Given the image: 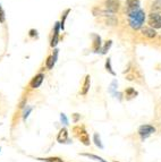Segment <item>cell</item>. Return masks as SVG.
<instances>
[{"mask_svg": "<svg viewBox=\"0 0 161 162\" xmlns=\"http://www.w3.org/2000/svg\"><path fill=\"white\" fill-rule=\"evenodd\" d=\"M43 79H44V75H43V74H38V75H35L33 77V79L31 81L30 87L31 89H38V87H40L42 82H43Z\"/></svg>", "mask_w": 161, "mask_h": 162, "instance_id": "obj_6", "label": "cell"}, {"mask_svg": "<svg viewBox=\"0 0 161 162\" xmlns=\"http://www.w3.org/2000/svg\"><path fill=\"white\" fill-rule=\"evenodd\" d=\"M59 30H60V22H57L56 25H55V30H53V36L51 39V43L50 45L51 47H56L59 42Z\"/></svg>", "mask_w": 161, "mask_h": 162, "instance_id": "obj_7", "label": "cell"}, {"mask_svg": "<svg viewBox=\"0 0 161 162\" xmlns=\"http://www.w3.org/2000/svg\"><path fill=\"white\" fill-rule=\"evenodd\" d=\"M32 110H33V108H31V107H29V108H27V110H25V112H24V120H26V118L29 117V115H30V112L31 111H32Z\"/></svg>", "mask_w": 161, "mask_h": 162, "instance_id": "obj_25", "label": "cell"}, {"mask_svg": "<svg viewBox=\"0 0 161 162\" xmlns=\"http://www.w3.org/2000/svg\"><path fill=\"white\" fill-rule=\"evenodd\" d=\"M79 119V113H74V118H73V120H74V122H77Z\"/></svg>", "mask_w": 161, "mask_h": 162, "instance_id": "obj_26", "label": "cell"}, {"mask_svg": "<svg viewBox=\"0 0 161 162\" xmlns=\"http://www.w3.org/2000/svg\"><path fill=\"white\" fill-rule=\"evenodd\" d=\"M126 8H127V13L134 11L141 8V2L140 0H126Z\"/></svg>", "mask_w": 161, "mask_h": 162, "instance_id": "obj_8", "label": "cell"}, {"mask_svg": "<svg viewBox=\"0 0 161 162\" xmlns=\"http://www.w3.org/2000/svg\"><path fill=\"white\" fill-rule=\"evenodd\" d=\"M105 69H107V70H108V72L110 73V74H111L113 76L116 75V73L113 70V66H111V59H110V58H108V59H107V61H105Z\"/></svg>", "mask_w": 161, "mask_h": 162, "instance_id": "obj_18", "label": "cell"}, {"mask_svg": "<svg viewBox=\"0 0 161 162\" xmlns=\"http://www.w3.org/2000/svg\"><path fill=\"white\" fill-rule=\"evenodd\" d=\"M81 155H84V156H87V158H90V159H93V160H95V161H98V162H107L105 160H103L101 156H98V155H94V154H90V153H82Z\"/></svg>", "mask_w": 161, "mask_h": 162, "instance_id": "obj_15", "label": "cell"}, {"mask_svg": "<svg viewBox=\"0 0 161 162\" xmlns=\"http://www.w3.org/2000/svg\"><path fill=\"white\" fill-rule=\"evenodd\" d=\"M149 24L154 30L161 28V14L159 11H151L149 15Z\"/></svg>", "mask_w": 161, "mask_h": 162, "instance_id": "obj_2", "label": "cell"}, {"mask_svg": "<svg viewBox=\"0 0 161 162\" xmlns=\"http://www.w3.org/2000/svg\"><path fill=\"white\" fill-rule=\"evenodd\" d=\"M60 120H61V122H63L65 126L68 125V119H67V117H66L65 113H61V115H60Z\"/></svg>", "mask_w": 161, "mask_h": 162, "instance_id": "obj_23", "label": "cell"}, {"mask_svg": "<svg viewBox=\"0 0 161 162\" xmlns=\"http://www.w3.org/2000/svg\"><path fill=\"white\" fill-rule=\"evenodd\" d=\"M161 10V0H154L152 4V11Z\"/></svg>", "mask_w": 161, "mask_h": 162, "instance_id": "obj_20", "label": "cell"}, {"mask_svg": "<svg viewBox=\"0 0 161 162\" xmlns=\"http://www.w3.org/2000/svg\"><path fill=\"white\" fill-rule=\"evenodd\" d=\"M79 133L81 134H79L77 135V137H79V140L82 142L84 145H86V146H89L90 145V136H89V134L86 133V130L84 129V127H81L79 126Z\"/></svg>", "mask_w": 161, "mask_h": 162, "instance_id": "obj_5", "label": "cell"}, {"mask_svg": "<svg viewBox=\"0 0 161 162\" xmlns=\"http://www.w3.org/2000/svg\"><path fill=\"white\" fill-rule=\"evenodd\" d=\"M91 77L90 75H86L85 77V81H84V85H83V90H82V95H86L87 94V92L90 90V85H91Z\"/></svg>", "mask_w": 161, "mask_h": 162, "instance_id": "obj_13", "label": "cell"}, {"mask_svg": "<svg viewBox=\"0 0 161 162\" xmlns=\"http://www.w3.org/2000/svg\"><path fill=\"white\" fill-rule=\"evenodd\" d=\"M117 86H118V83H117V81H113V83H111V85H110V92H111V93H113V91L116 90L117 89Z\"/></svg>", "mask_w": 161, "mask_h": 162, "instance_id": "obj_24", "label": "cell"}, {"mask_svg": "<svg viewBox=\"0 0 161 162\" xmlns=\"http://www.w3.org/2000/svg\"><path fill=\"white\" fill-rule=\"evenodd\" d=\"M38 160H40V161H44V162H64L63 159L58 158V156H50V158H44V159L39 158Z\"/></svg>", "mask_w": 161, "mask_h": 162, "instance_id": "obj_14", "label": "cell"}, {"mask_svg": "<svg viewBox=\"0 0 161 162\" xmlns=\"http://www.w3.org/2000/svg\"><path fill=\"white\" fill-rule=\"evenodd\" d=\"M69 13H71V9H66V11L64 13V16H63V18L60 21V28H61V30H65V21H66V18H67V16Z\"/></svg>", "mask_w": 161, "mask_h": 162, "instance_id": "obj_19", "label": "cell"}, {"mask_svg": "<svg viewBox=\"0 0 161 162\" xmlns=\"http://www.w3.org/2000/svg\"><path fill=\"white\" fill-rule=\"evenodd\" d=\"M105 7L110 14H115V13H117V11L119 10V7H120L119 0H105Z\"/></svg>", "mask_w": 161, "mask_h": 162, "instance_id": "obj_4", "label": "cell"}, {"mask_svg": "<svg viewBox=\"0 0 161 162\" xmlns=\"http://www.w3.org/2000/svg\"><path fill=\"white\" fill-rule=\"evenodd\" d=\"M154 133H155V128L152 125H142V126H140L139 128V135L141 136L142 141L148 138L149 136L154 134Z\"/></svg>", "mask_w": 161, "mask_h": 162, "instance_id": "obj_3", "label": "cell"}, {"mask_svg": "<svg viewBox=\"0 0 161 162\" xmlns=\"http://www.w3.org/2000/svg\"><path fill=\"white\" fill-rule=\"evenodd\" d=\"M142 34L148 39H153L157 35V32L152 27H142Z\"/></svg>", "mask_w": 161, "mask_h": 162, "instance_id": "obj_10", "label": "cell"}, {"mask_svg": "<svg viewBox=\"0 0 161 162\" xmlns=\"http://www.w3.org/2000/svg\"><path fill=\"white\" fill-rule=\"evenodd\" d=\"M5 21H6V15H5L4 9L0 5V23H5Z\"/></svg>", "mask_w": 161, "mask_h": 162, "instance_id": "obj_22", "label": "cell"}, {"mask_svg": "<svg viewBox=\"0 0 161 162\" xmlns=\"http://www.w3.org/2000/svg\"><path fill=\"white\" fill-rule=\"evenodd\" d=\"M93 141H94V143H95V145H97L98 147L103 149V144H102V142H101V137H100V135H99L98 133H95V134H94Z\"/></svg>", "mask_w": 161, "mask_h": 162, "instance_id": "obj_16", "label": "cell"}, {"mask_svg": "<svg viewBox=\"0 0 161 162\" xmlns=\"http://www.w3.org/2000/svg\"><path fill=\"white\" fill-rule=\"evenodd\" d=\"M125 94H126V96H127L128 99H132V98H134V96H136V95H137V92H136L134 89L128 87L127 90L125 91Z\"/></svg>", "mask_w": 161, "mask_h": 162, "instance_id": "obj_17", "label": "cell"}, {"mask_svg": "<svg viewBox=\"0 0 161 162\" xmlns=\"http://www.w3.org/2000/svg\"><path fill=\"white\" fill-rule=\"evenodd\" d=\"M57 57H58V50H55V55H52V56H50L47 59V62H45V65H47V68L48 69H52L53 66H55V64H56L57 61Z\"/></svg>", "mask_w": 161, "mask_h": 162, "instance_id": "obj_11", "label": "cell"}, {"mask_svg": "<svg viewBox=\"0 0 161 162\" xmlns=\"http://www.w3.org/2000/svg\"><path fill=\"white\" fill-rule=\"evenodd\" d=\"M93 49H94V52H99L101 50V47H102V42H101V38L100 35H97V34H93Z\"/></svg>", "mask_w": 161, "mask_h": 162, "instance_id": "obj_12", "label": "cell"}, {"mask_svg": "<svg viewBox=\"0 0 161 162\" xmlns=\"http://www.w3.org/2000/svg\"><path fill=\"white\" fill-rule=\"evenodd\" d=\"M128 15V21H129V26L133 30H140L142 28L143 24L145 22V13L142 10L141 8L136 9L134 11H129L127 13Z\"/></svg>", "mask_w": 161, "mask_h": 162, "instance_id": "obj_1", "label": "cell"}, {"mask_svg": "<svg viewBox=\"0 0 161 162\" xmlns=\"http://www.w3.org/2000/svg\"><path fill=\"white\" fill-rule=\"evenodd\" d=\"M57 141L59 143H69V138H68V130L66 128H61L60 132L57 135Z\"/></svg>", "mask_w": 161, "mask_h": 162, "instance_id": "obj_9", "label": "cell"}, {"mask_svg": "<svg viewBox=\"0 0 161 162\" xmlns=\"http://www.w3.org/2000/svg\"><path fill=\"white\" fill-rule=\"evenodd\" d=\"M111 45H113V41H111V40L107 41V42H105V47H103V49H102L101 52L103 53V55H105V53H107V51L110 49V47H111Z\"/></svg>", "mask_w": 161, "mask_h": 162, "instance_id": "obj_21", "label": "cell"}]
</instances>
